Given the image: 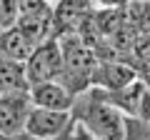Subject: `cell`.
<instances>
[{
    "instance_id": "ac0fdd59",
    "label": "cell",
    "mask_w": 150,
    "mask_h": 140,
    "mask_svg": "<svg viewBox=\"0 0 150 140\" xmlns=\"http://www.w3.org/2000/svg\"><path fill=\"white\" fill-rule=\"evenodd\" d=\"M0 138H3V135H0Z\"/></svg>"
},
{
    "instance_id": "52a82bcc",
    "label": "cell",
    "mask_w": 150,
    "mask_h": 140,
    "mask_svg": "<svg viewBox=\"0 0 150 140\" xmlns=\"http://www.w3.org/2000/svg\"><path fill=\"white\" fill-rule=\"evenodd\" d=\"M90 15V0H55L53 3V28L75 30Z\"/></svg>"
},
{
    "instance_id": "8992f818",
    "label": "cell",
    "mask_w": 150,
    "mask_h": 140,
    "mask_svg": "<svg viewBox=\"0 0 150 140\" xmlns=\"http://www.w3.org/2000/svg\"><path fill=\"white\" fill-rule=\"evenodd\" d=\"M33 103L28 98V93H13V95L0 98V135H18L25 128L28 113H30Z\"/></svg>"
},
{
    "instance_id": "277c9868",
    "label": "cell",
    "mask_w": 150,
    "mask_h": 140,
    "mask_svg": "<svg viewBox=\"0 0 150 140\" xmlns=\"http://www.w3.org/2000/svg\"><path fill=\"white\" fill-rule=\"evenodd\" d=\"M133 80H138V70L133 65L120 63V60H98L90 78V88L100 93H115L120 88L130 85Z\"/></svg>"
},
{
    "instance_id": "e0dca14e",
    "label": "cell",
    "mask_w": 150,
    "mask_h": 140,
    "mask_svg": "<svg viewBox=\"0 0 150 140\" xmlns=\"http://www.w3.org/2000/svg\"><path fill=\"white\" fill-rule=\"evenodd\" d=\"M45 3H50V5H53V3H55V0H45Z\"/></svg>"
},
{
    "instance_id": "7a4b0ae2",
    "label": "cell",
    "mask_w": 150,
    "mask_h": 140,
    "mask_svg": "<svg viewBox=\"0 0 150 140\" xmlns=\"http://www.w3.org/2000/svg\"><path fill=\"white\" fill-rule=\"evenodd\" d=\"M23 70H25V83L30 85H40V83H50L58 80L63 75V55H60L58 40L50 38L45 43H40L28 60L23 63Z\"/></svg>"
},
{
    "instance_id": "4fadbf2b",
    "label": "cell",
    "mask_w": 150,
    "mask_h": 140,
    "mask_svg": "<svg viewBox=\"0 0 150 140\" xmlns=\"http://www.w3.org/2000/svg\"><path fill=\"white\" fill-rule=\"evenodd\" d=\"M20 15V0H0V25L10 28Z\"/></svg>"
},
{
    "instance_id": "9a60e30c",
    "label": "cell",
    "mask_w": 150,
    "mask_h": 140,
    "mask_svg": "<svg viewBox=\"0 0 150 140\" xmlns=\"http://www.w3.org/2000/svg\"><path fill=\"white\" fill-rule=\"evenodd\" d=\"M95 5L103 10H125L130 5V0H95Z\"/></svg>"
},
{
    "instance_id": "8fae6325",
    "label": "cell",
    "mask_w": 150,
    "mask_h": 140,
    "mask_svg": "<svg viewBox=\"0 0 150 140\" xmlns=\"http://www.w3.org/2000/svg\"><path fill=\"white\" fill-rule=\"evenodd\" d=\"M18 30L28 38V43L33 48H38L40 43L50 40V28H53V18H30V15H18V20L13 23Z\"/></svg>"
},
{
    "instance_id": "2e32d148",
    "label": "cell",
    "mask_w": 150,
    "mask_h": 140,
    "mask_svg": "<svg viewBox=\"0 0 150 140\" xmlns=\"http://www.w3.org/2000/svg\"><path fill=\"white\" fill-rule=\"evenodd\" d=\"M0 140H33V138H28L25 133H18V135H8V138H0Z\"/></svg>"
},
{
    "instance_id": "9c48e42d",
    "label": "cell",
    "mask_w": 150,
    "mask_h": 140,
    "mask_svg": "<svg viewBox=\"0 0 150 140\" xmlns=\"http://www.w3.org/2000/svg\"><path fill=\"white\" fill-rule=\"evenodd\" d=\"M0 48H3V53L8 55V60H13V63H25L28 55L35 50L15 25H10V28L3 30V35H0Z\"/></svg>"
},
{
    "instance_id": "5b68a950",
    "label": "cell",
    "mask_w": 150,
    "mask_h": 140,
    "mask_svg": "<svg viewBox=\"0 0 150 140\" xmlns=\"http://www.w3.org/2000/svg\"><path fill=\"white\" fill-rule=\"evenodd\" d=\"M33 108H45V110H58V113H70L75 108V95L63 85L60 80L40 83V85L28 88Z\"/></svg>"
},
{
    "instance_id": "ba28073f",
    "label": "cell",
    "mask_w": 150,
    "mask_h": 140,
    "mask_svg": "<svg viewBox=\"0 0 150 140\" xmlns=\"http://www.w3.org/2000/svg\"><path fill=\"white\" fill-rule=\"evenodd\" d=\"M143 93H145V83H143V78H138V80H133L130 85L120 88V90H115V93H103V98H105V100L110 103V105L118 110L120 115L138 118L140 98H143Z\"/></svg>"
},
{
    "instance_id": "30bf717a",
    "label": "cell",
    "mask_w": 150,
    "mask_h": 140,
    "mask_svg": "<svg viewBox=\"0 0 150 140\" xmlns=\"http://www.w3.org/2000/svg\"><path fill=\"white\" fill-rule=\"evenodd\" d=\"M13 93H28L23 63L0 60V98L3 95H13Z\"/></svg>"
},
{
    "instance_id": "7c38bea8",
    "label": "cell",
    "mask_w": 150,
    "mask_h": 140,
    "mask_svg": "<svg viewBox=\"0 0 150 140\" xmlns=\"http://www.w3.org/2000/svg\"><path fill=\"white\" fill-rule=\"evenodd\" d=\"M20 15L30 18H53V5L45 0H20Z\"/></svg>"
},
{
    "instance_id": "3957f363",
    "label": "cell",
    "mask_w": 150,
    "mask_h": 140,
    "mask_svg": "<svg viewBox=\"0 0 150 140\" xmlns=\"http://www.w3.org/2000/svg\"><path fill=\"white\" fill-rule=\"evenodd\" d=\"M73 120V113H58V110L45 108H30L23 133L33 140H55Z\"/></svg>"
},
{
    "instance_id": "5bb4252c",
    "label": "cell",
    "mask_w": 150,
    "mask_h": 140,
    "mask_svg": "<svg viewBox=\"0 0 150 140\" xmlns=\"http://www.w3.org/2000/svg\"><path fill=\"white\" fill-rule=\"evenodd\" d=\"M143 83H145V80H143ZM138 120H145V123H150V88H148V85H145V93H143V98H140Z\"/></svg>"
},
{
    "instance_id": "6da1fadb",
    "label": "cell",
    "mask_w": 150,
    "mask_h": 140,
    "mask_svg": "<svg viewBox=\"0 0 150 140\" xmlns=\"http://www.w3.org/2000/svg\"><path fill=\"white\" fill-rule=\"evenodd\" d=\"M78 123L80 130L93 140H125L128 125L125 115H120L110 103L103 98L100 90H93L78 108Z\"/></svg>"
}]
</instances>
